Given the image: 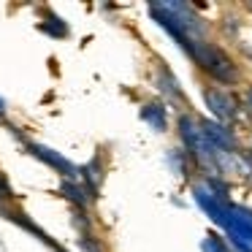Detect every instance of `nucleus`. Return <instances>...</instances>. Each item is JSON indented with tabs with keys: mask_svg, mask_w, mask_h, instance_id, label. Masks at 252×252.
I'll return each mask as SVG.
<instances>
[{
	"mask_svg": "<svg viewBox=\"0 0 252 252\" xmlns=\"http://www.w3.org/2000/svg\"><path fill=\"white\" fill-rule=\"evenodd\" d=\"M179 46H182V52H185L201 71H206L217 84L233 87V84L241 82L239 63H236L225 49H220L217 44H212V41H206V38H185Z\"/></svg>",
	"mask_w": 252,
	"mask_h": 252,
	"instance_id": "obj_1",
	"label": "nucleus"
},
{
	"mask_svg": "<svg viewBox=\"0 0 252 252\" xmlns=\"http://www.w3.org/2000/svg\"><path fill=\"white\" fill-rule=\"evenodd\" d=\"M179 138L185 144V152L190 155V160L201 168H217V158L220 152H214L212 144L203 138V130H201V120L192 117L190 111L179 117Z\"/></svg>",
	"mask_w": 252,
	"mask_h": 252,
	"instance_id": "obj_2",
	"label": "nucleus"
},
{
	"mask_svg": "<svg viewBox=\"0 0 252 252\" xmlns=\"http://www.w3.org/2000/svg\"><path fill=\"white\" fill-rule=\"evenodd\" d=\"M25 149H28L30 155H33L35 160H41L44 165H49L52 171H57V174L63 176V179H71V182H79V165L71 163V160L65 158V155H60L57 149L46 147V144H38V141H30V138H25Z\"/></svg>",
	"mask_w": 252,
	"mask_h": 252,
	"instance_id": "obj_3",
	"label": "nucleus"
},
{
	"mask_svg": "<svg viewBox=\"0 0 252 252\" xmlns=\"http://www.w3.org/2000/svg\"><path fill=\"white\" fill-rule=\"evenodd\" d=\"M203 100H206L214 122H220V125H225V127H228L230 122H236V117H239V103H236V98L230 93L217 90V87H206L203 90Z\"/></svg>",
	"mask_w": 252,
	"mask_h": 252,
	"instance_id": "obj_4",
	"label": "nucleus"
},
{
	"mask_svg": "<svg viewBox=\"0 0 252 252\" xmlns=\"http://www.w3.org/2000/svg\"><path fill=\"white\" fill-rule=\"evenodd\" d=\"M222 228L228 230V236H233V239H239V241H244V244L252 247V209L228 203Z\"/></svg>",
	"mask_w": 252,
	"mask_h": 252,
	"instance_id": "obj_5",
	"label": "nucleus"
},
{
	"mask_svg": "<svg viewBox=\"0 0 252 252\" xmlns=\"http://www.w3.org/2000/svg\"><path fill=\"white\" fill-rule=\"evenodd\" d=\"M201 130H203V138L212 144L214 152H220V155H233L236 152V136L230 133V127L220 125V122L201 120Z\"/></svg>",
	"mask_w": 252,
	"mask_h": 252,
	"instance_id": "obj_6",
	"label": "nucleus"
},
{
	"mask_svg": "<svg viewBox=\"0 0 252 252\" xmlns=\"http://www.w3.org/2000/svg\"><path fill=\"white\" fill-rule=\"evenodd\" d=\"M141 120L147 122L149 127H155L158 133L168 130V109H165V103H158V100L144 103L141 106Z\"/></svg>",
	"mask_w": 252,
	"mask_h": 252,
	"instance_id": "obj_7",
	"label": "nucleus"
},
{
	"mask_svg": "<svg viewBox=\"0 0 252 252\" xmlns=\"http://www.w3.org/2000/svg\"><path fill=\"white\" fill-rule=\"evenodd\" d=\"M60 192H63V198H68V201L73 203V209H82V212H87L90 201H93V198L87 195V190H84L82 182L63 179V182H60Z\"/></svg>",
	"mask_w": 252,
	"mask_h": 252,
	"instance_id": "obj_8",
	"label": "nucleus"
},
{
	"mask_svg": "<svg viewBox=\"0 0 252 252\" xmlns=\"http://www.w3.org/2000/svg\"><path fill=\"white\" fill-rule=\"evenodd\" d=\"M158 87H160V93L165 95V103H171V100H185V93H182V87H179V82L174 79V73L168 71L165 65H160L158 68Z\"/></svg>",
	"mask_w": 252,
	"mask_h": 252,
	"instance_id": "obj_9",
	"label": "nucleus"
},
{
	"mask_svg": "<svg viewBox=\"0 0 252 252\" xmlns=\"http://www.w3.org/2000/svg\"><path fill=\"white\" fill-rule=\"evenodd\" d=\"M41 30H44L46 35H52V38H65V35H68V25L63 22L57 14H52V11L46 14V19L41 22Z\"/></svg>",
	"mask_w": 252,
	"mask_h": 252,
	"instance_id": "obj_10",
	"label": "nucleus"
},
{
	"mask_svg": "<svg viewBox=\"0 0 252 252\" xmlns=\"http://www.w3.org/2000/svg\"><path fill=\"white\" fill-rule=\"evenodd\" d=\"M165 160H168V165L174 168V174H179V176H185V174H187V165L192 163L190 155H187L185 149H171ZM192 165H195V163H192Z\"/></svg>",
	"mask_w": 252,
	"mask_h": 252,
	"instance_id": "obj_11",
	"label": "nucleus"
},
{
	"mask_svg": "<svg viewBox=\"0 0 252 252\" xmlns=\"http://www.w3.org/2000/svg\"><path fill=\"white\" fill-rule=\"evenodd\" d=\"M203 252H233L228 247V241L222 239V236H217V233H206V239H203Z\"/></svg>",
	"mask_w": 252,
	"mask_h": 252,
	"instance_id": "obj_12",
	"label": "nucleus"
},
{
	"mask_svg": "<svg viewBox=\"0 0 252 252\" xmlns=\"http://www.w3.org/2000/svg\"><path fill=\"white\" fill-rule=\"evenodd\" d=\"M79 247H82V252H103V247H100V239H95L90 230L79 233Z\"/></svg>",
	"mask_w": 252,
	"mask_h": 252,
	"instance_id": "obj_13",
	"label": "nucleus"
},
{
	"mask_svg": "<svg viewBox=\"0 0 252 252\" xmlns=\"http://www.w3.org/2000/svg\"><path fill=\"white\" fill-rule=\"evenodd\" d=\"M6 111H8V109H6V100L0 98V120H3V117H6Z\"/></svg>",
	"mask_w": 252,
	"mask_h": 252,
	"instance_id": "obj_14",
	"label": "nucleus"
},
{
	"mask_svg": "<svg viewBox=\"0 0 252 252\" xmlns=\"http://www.w3.org/2000/svg\"><path fill=\"white\" fill-rule=\"evenodd\" d=\"M247 106H250V111H252V87H247Z\"/></svg>",
	"mask_w": 252,
	"mask_h": 252,
	"instance_id": "obj_15",
	"label": "nucleus"
},
{
	"mask_svg": "<svg viewBox=\"0 0 252 252\" xmlns=\"http://www.w3.org/2000/svg\"><path fill=\"white\" fill-rule=\"evenodd\" d=\"M250 8H252V3H250Z\"/></svg>",
	"mask_w": 252,
	"mask_h": 252,
	"instance_id": "obj_16",
	"label": "nucleus"
}]
</instances>
